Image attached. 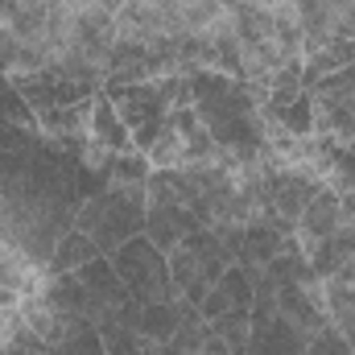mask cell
Returning <instances> with one entry per match:
<instances>
[{"mask_svg":"<svg viewBox=\"0 0 355 355\" xmlns=\"http://www.w3.org/2000/svg\"><path fill=\"white\" fill-rule=\"evenodd\" d=\"M145 186L107 182L99 194L83 198V207L75 211V227L87 232L103 257H112L120 244H128L132 236L145 232V211H149V190Z\"/></svg>","mask_w":355,"mask_h":355,"instance_id":"cell-1","label":"cell"},{"mask_svg":"<svg viewBox=\"0 0 355 355\" xmlns=\"http://www.w3.org/2000/svg\"><path fill=\"white\" fill-rule=\"evenodd\" d=\"M166 261H170V277H174L178 293H182L186 302H194V306H198L202 293L223 277V268L236 265V261H232V248L223 244V236H219L215 227L190 232Z\"/></svg>","mask_w":355,"mask_h":355,"instance_id":"cell-2","label":"cell"},{"mask_svg":"<svg viewBox=\"0 0 355 355\" xmlns=\"http://www.w3.org/2000/svg\"><path fill=\"white\" fill-rule=\"evenodd\" d=\"M112 268H116V277L124 281V289L132 293V302H141V306H149V302H178V297H182L178 285H174V277H170L166 252H162L157 244H149L145 232L132 236L128 244H120V248L112 252Z\"/></svg>","mask_w":355,"mask_h":355,"instance_id":"cell-3","label":"cell"},{"mask_svg":"<svg viewBox=\"0 0 355 355\" xmlns=\"http://www.w3.org/2000/svg\"><path fill=\"white\" fill-rule=\"evenodd\" d=\"M103 95L116 103V112L124 116V124L132 128V149L149 153V145L157 141L166 116H170V99L162 83H103Z\"/></svg>","mask_w":355,"mask_h":355,"instance_id":"cell-4","label":"cell"},{"mask_svg":"<svg viewBox=\"0 0 355 355\" xmlns=\"http://www.w3.org/2000/svg\"><path fill=\"white\" fill-rule=\"evenodd\" d=\"M149 211H145V236H149V244H157L166 257L174 252L178 244L190 236V232H198L202 227V219L186 207V202H178L174 190L166 186V178L162 170H153L149 174Z\"/></svg>","mask_w":355,"mask_h":355,"instance_id":"cell-5","label":"cell"},{"mask_svg":"<svg viewBox=\"0 0 355 355\" xmlns=\"http://www.w3.org/2000/svg\"><path fill=\"white\" fill-rule=\"evenodd\" d=\"M252 297H257V272L244 265H227L223 277L202 293L198 302V314L211 322L219 314H232V310H252Z\"/></svg>","mask_w":355,"mask_h":355,"instance_id":"cell-6","label":"cell"},{"mask_svg":"<svg viewBox=\"0 0 355 355\" xmlns=\"http://www.w3.org/2000/svg\"><path fill=\"white\" fill-rule=\"evenodd\" d=\"M339 227H343V219H339V194L322 186V190L306 202V211L297 215V223H293V240H297V248L310 257V252H314L318 244H327Z\"/></svg>","mask_w":355,"mask_h":355,"instance_id":"cell-7","label":"cell"},{"mask_svg":"<svg viewBox=\"0 0 355 355\" xmlns=\"http://www.w3.org/2000/svg\"><path fill=\"white\" fill-rule=\"evenodd\" d=\"M306 343H310V335L302 327H293L285 314H252L244 355H302Z\"/></svg>","mask_w":355,"mask_h":355,"instance_id":"cell-8","label":"cell"},{"mask_svg":"<svg viewBox=\"0 0 355 355\" xmlns=\"http://www.w3.org/2000/svg\"><path fill=\"white\" fill-rule=\"evenodd\" d=\"M91 141L103 145L107 153H137L132 149V128L124 124V116L116 112V103L99 91L91 103Z\"/></svg>","mask_w":355,"mask_h":355,"instance_id":"cell-9","label":"cell"},{"mask_svg":"<svg viewBox=\"0 0 355 355\" xmlns=\"http://www.w3.org/2000/svg\"><path fill=\"white\" fill-rule=\"evenodd\" d=\"M75 277H79V285L95 297V306H99L103 314L116 310V306H124V302H132V293L124 289V281H120L116 268H112V257H95V261L83 265Z\"/></svg>","mask_w":355,"mask_h":355,"instance_id":"cell-10","label":"cell"},{"mask_svg":"<svg viewBox=\"0 0 355 355\" xmlns=\"http://www.w3.org/2000/svg\"><path fill=\"white\" fill-rule=\"evenodd\" d=\"M306 95L314 99L318 112H355V67H343V71H331L314 83H306Z\"/></svg>","mask_w":355,"mask_h":355,"instance_id":"cell-11","label":"cell"},{"mask_svg":"<svg viewBox=\"0 0 355 355\" xmlns=\"http://www.w3.org/2000/svg\"><path fill=\"white\" fill-rule=\"evenodd\" d=\"M343 67H355V42L331 37V42H322L314 54L302 58V87L314 83V79H322V75H331V71H343Z\"/></svg>","mask_w":355,"mask_h":355,"instance_id":"cell-12","label":"cell"},{"mask_svg":"<svg viewBox=\"0 0 355 355\" xmlns=\"http://www.w3.org/2000/svg\"><path fill=\"white\" fill-rule=\"evenodd\" d=\"M95 257H103L99 252V244L91 240L87 232H79V227H71L58 244H54V257H50V265L46 272H79L83 265H91Z\"/></svg>","mask_w":355,"mask_h":355,"instance_id":"cell-13","label":"cell"},{"mask_svg":"<svg viewBox=\"0 0 355 355\" xmlns=\"http://www.w3.org/2000/svg\"><path fill=\"white\" fill-rule=\"evenodd\" d=\"M261 272H265L272 285H310V281H318V277H314V268H310V257L297 248V240H293V236H289V244H285V248H281V252L261 268Z\"/></svg>","mask_w":355,"mask_h":355,"instance_id":"cell-14","label":"cell"},{"mask_svg":"<svg viewBox=\"0 0 355 355\" xmlns=\"http://www.w3.org/2000/svg\"><path fill=\"white\" fill-rule=\"evenodd\" d=\"M178 322H182V297L178 302H149V306H141V314H137V331L149 339V343H170L178 335Z\"/></svg>","mask_w":355,"mask_h":355,"instance_id":"cell-15","label":"cell"},{"mask_svg":"<svg viewBox=\"0 0 355 355\" xmlns=\"http://www.w3.org/2000/svg\"><path fill=\"white\" fill-rule=\"evenodd\" d=\"M99 331V339H103V347L107 355H162L157 343H149L141 331H132V327H116V322H103V327H95Z\"/></svg>","mask_w":355,"mask_h":355,"instance_id":"cell-16","label":"cell"},{"mask_svg":"<svg viewBox=\"0 0 355 355\" xmlns=\"http://www.w3.org/2000/svg\"><path fill=\"white\" fill-rule=\"evenodd\" d=\"M272 124H277V132H289V137H314V99L302 91L297 99H289L285 107L272 112Z\"/></svg>","mask_w":355,"mask_h":355,"instance_id":"cell-17","label":"cell"},{"mask_svg":"<svg viewBox=\"0 0 355 355\" xmlns=\"http://www.w3.org/2000/svg\"><path fill=\"white\" fill-rule=\"evenodd\" d=\"M207 327H211V335H215V339H223V343H227V352H232V355H244V352H248V331H252V310L219 314V318H211Z\"/></svg>","mask_w":355,"mask_h":355,"instance_id":"cell-18","label":"cell"},{"mask_svg":"<svg viewBox=\"0 0 355 355\" xmlns=\"http://www.w3.org/2000/svg\"><path fill=\"white\" fill-rule=\"evenodd\" d=\"M339 219H343V227H355V190L339 194Z\"/></svg>","mask_w":355,"mask_h":355,"instance_id":"cell-19","label":"cell"}]
</instances>
